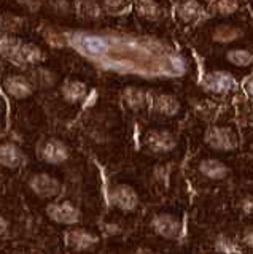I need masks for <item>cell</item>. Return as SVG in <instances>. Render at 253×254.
<instances>
[{"mask_svg": "<svg viewBox=\"0 0 253 254\" xmlns=\"http://www.w3.org/2000/svg\"><path fill=\"white\" fill-rule=\"evenodd\" d=\"M102 3L110 11H121L124 6H128L129 0H102Z\"/></svg>", "mask_w": 253, "mask_h": 254, "instance_id": "f546056e", "label": "cell"}, {"mask_svg": "<svg viewBox=\"0 0 253 254\" xmlns=\"http://www.w3.org/2000/svg\"><path fill=\"white\" fill-rule=\"evenodd\" d=\"M142 146L153 156H168L177 149L178 137L164 127H153L142 135Z\"/></svg>", "mask_w": 253, "mask_h": 254, "instance_id": "5b68a950", "label": "cell"}, {"mask_svg": "<svg viewBox=\"0 0 253 254\" xmlns=\"http://www.w3.org/2000/svg\"><path fill=\"white\" fill-rule=\"evenodd\" d=\"M80 14L86 19H97L100 16V6L96 0H82Z\"/></svg>", "mask_w": 253, "mask_h": 254, "instance_id": "83f0119b", "label": "cell"}, {"mask_svg": "<svg viewBox=\"0 0 253 254\" xmlns=\"http://www.w3.org/2000/svg\"><path fill=\"white\" fill-rule=\"evenodd\" d=\"M237 238H239L242 250H247V251L253 253V224L245 226L239 232V235H237Z\"/></svg>", "mask_w": 253, "mask_h": 254, "instance_id": "f1b7e54d", "label": "cell"}, {"mask_svg": "<svg viewBox=\"0 0 253 254\" xmlns=\"http://www.w3.org/2000/svg\"><path fill=\"white\" fill-rule=\"evenodd\" d=\"M252 2H253V0H252Z\"/></svg>", "mask_w": 253, "mask_h": 254, "instance_id": "e575fe53", "label": "cell"}, {"mask_svg": "<svg viewBox=\"0 0 253 254\" xmlns=\"http://www.w3.org/2000/svg\"><path fill=\"white\" fill-rule=\"evenodd\" d=\"M205 146L215 153H234L241 140L236 129L228 124H212L204 133Z\"/></svg>", "mask_w": 253, "mask_h": 254, "instance_id": "277c9868", "label": "cell"}, {"mask_svg": "<svg viewBox=\"0 0 253 254\" xmlns=\"http://www.w3.org/2000/svg\"><path fill=\"white\" fill-rule=\"evenodd\" d=\"M136 10L144 19L148 21H160L164 14V10L158 0H137Z\"/></svg>", "mask_w": 253, "mask_h": 254, "instance_id": "44dd1931", "label": "cell"}, {"mask_svg": "<svg viewBox=\"0 0 253 254\" xmlns=\"http://www.w3.org/2000/svg\"><path fill=\"white\" fill-rule=\"evenodd\" d=\"M150 99H152V92L139 86H128L123 91L124 105L132 111H144L150 108Z\"/></svg>", "mask_w": 253, "mask_h": 254, "instance_id": "9a60e30c", "label": "cell"}, {"mask_svg": "<svg viewBox=\"0 0 253 254\" xmlns=\"http://www.w3.org/2000/svg\"><path fill=\"white\" fill-rule=\"evenodd\" d=\"M80 45L83 48V51L89 56H94V58H97V56H104L107 54L108 51V42L100 35H92V34H88V35H83L80 38Z\"/></svg>", "mask_w": 253, "mask_h": 254, "instance_id": "ffe728a7", "label": "cell"}, {"mask_svg": "<svg viewBox=\"0 0 253 254\" xmlns=\"http://www.w3.org/2000/svg\"><path fill=\"white\" fill-rule=\"evenodd\" d=\"M37 156L48 165H62L70 159V148L61 138L48 137L38 143Z\"/></svg>", "mask_w": 253, "mask_h": 254, "instance_id": "30bf717a", "label": "cell"}, {"mask_svg": "<svg viewBox=\"0 0 253 254\" xmlns=\"http://www.w3.org/2000/svg\"><path fill=\"white\" fill-rule=\"evenodd\" d=\"M237 79L236 76L228 70H210L207 73H204L201 79V87L212 95H223L231 94L237 89Z\"/></svg>", "mask_w": 253, "mask_h": 254, "instance_id": "9c48e42d", "label": "cell"}, {"mask_svg": "<svg viewBox=\"0 0 253 254\" xmlns=\"http://www.w3.org/2000/svg\"><path fill=\"white\" fill-rule=\"evenodd\" d=\"M107 200L113 210L124 214L136 213L140 208V194L131 183L118 181L110 185Z\"/></svg>", "mask_w": 253, "mask_h": 254, "instance_id": "7a4b0ae2", "label": "cell"}, {"mask_svg": "<svg viewBox=\"0 0 253 254\" xmlns=\"http://www.w3.org/2000/svg\"><path fill=\"white\" fill-rule=\"evenodd\" d=\"M43 61V53L42 50L34 43H24L22 42L18 61L19 64H24V65H37L38 62Z\"/></svg>", "mask_w": 253, "mask_h": 254, "instance_id": "7402d4cb", "label": "cell"}, {"mask_svg": "<svg viewBox=\"0 0 253 254\" xmlns=\"http://www.w3.org/2000/svg\"><path fill=\"white\" fill-rule=\"evenodd\" d=\"M244 37V30L234 24H218L212 29V40L220 45H233Z\"/></svg>", "mask_w": 253, "mask_h": 254, "instance_id": "2e32d148", "label": "cell"}, {"mask_svg": "<svg viewBox=\"0 0 253 254\" xmlns=\"http://www.w3.org/2000/svg\"><path fill=\"white\" fill-rule=\"evenodd\" d=\"M21 45H22V42L19 38L13 37V35H2L0 37V54L6 59L18 61Z\"/></svg>", "mask_w": 253, "mask_h": 254, "instance_id": "cb8c5ba5", "label": "cell"}, {"mask_svg": "<svg viewBox=\"0 0 253 254\" xmlns=\"http://www.w3.org/2000/svg\"><path fill=\"white\" fill-rule=\"evenodd\" d=\"M150 230L166 242H180L185 237V218L177 210H160L148 221Z\"/></svg>", "mask_w": 253, "mask_h": 254, "instance_id": "6da1fadb", "label": "cell"}, {"mask_svg": "<svg viewBox=\"0 0 253 254\" xmlns=\"http://www.w3.org/2000/svg\"><path fill=\"white\" fill-rule=\"evenodd\" d=\"M196 173L202 181L209 183V185H218V183H225L231 177V167L223 159L215 156H204L196 162Z\"/></svg>", "mask_w": 253, "mask_h": 254, "instance_id": "52a82bcc", "label": "cell"}, {"mask_svg": "<svg viewBox=\"0 0 253 254\" xmlns=\"http://www.w3.org/2000/svg\"><path fill=\"white\" fill-rule=\"evenodd\" d=\"M225 59L233 67L249 68L253 65V51L249 48H229L225 53Z\"/></svg>", "mask_w": 253, "mask_h": 254, "instance_id": "d6986e66", "label": "cell"}, {"mask_svg": "<svg viewBox=\"0 0 253 254\" xmlns=\"http://www.w3.org/2000/svg\"><path fill=\"white\" fill-rule=\"evenodd\" d=\"M150 110H152L156 116L170 119V118H175L180 115L181 102L178 100L177 95H173V94L158 92V94H152V99H150Z\"/></svg>", "mask_w": 253, "mask_h": 254, "instance_id": "8fae6325", "label": "cell"}, {"mask_svg": "<svg viewBox=\"0 0 253 254\" xmlns=\"http://www.w3.org/2000/svg\"><path fill=\"white\" fill-rule=\"evenodd\" d=\"M3 91L14 100L29 99L34 94V84L30 79L21 75H10L3 79Z\"/></svg>", "mask_w": 253, "mask_h": 254, "instance_id": "5bb4252c", "label": "cell"}, {"mask_svg": "<svg viewBox=\"0 0 253 254\" xmlns=\"http://www.w3.org/2000/svg\"><path fill=\"white\" fill-rule=\"evenodd\" d=\"M27 188L40 200H56L64 192V183L56 175L48 172H35L27 178Z\"/></svg>", "mask_w": 253, "mask_h": 254, "instance_id": "8992f818", "label": "cell"}, {"mask_svg": "<svg viewBox=\"0 0 253 254\" xmlns=\"http://www.w3.org/2000/svg\"><path fill=\"white\" fill-rule=\"evenodd\" d=\"M239 0H210L209 3V10L213 14L221 16V18H228V16L236 14L239 11Z\"/></svg>", "mask_w": 253, "mask_h": 254, "instance_id": "603a6c76", "label": "cell"}, {"mask_svg": "<svg viewBox=\"0 0 253 254\" xmlns=\"http://www.w3.org/2000/svg\"><path fill=\"white\" fill-rule=\"evenodd\" d=\"M153 181L160 188H168L170 178V165L169 164H158L152 172Z\"/></svg>", "mask_w": 253, "mask_h": 254, "instance_id": "4316f807", "label": "cell"}, {"mask_svg": "<svg viewBox=\"0 0 253 254\" xmlns=\"http://www.w3.org/2000/svg\"><path fill=\"white\" fill-rule=\"evenodd\" d=\"M46 218L51 222L62 227H74L82 224L83 221V210L75 202L69 198H56V200L48 202L45 208Z\"/></svg>", "mask_w": 253, "mask_h": 254, "instance_id": "3957f363", "label": "cell"}, {"mask_svg": "<svg viewBox=\"0 0 253 254\" xmlns=\"http://www.w3.org/2000/svg\"><path fill=\"white\" fill-rule=\"evenodd\" d=\"M175 16L183 24H196L205 19L207 10L199 0H178L175 5Z\"/></svg>", "mask_w": 253, "mask_h": 254, "instance_id": "7c38bea8", "label": "cell"}, {"mask_svg": "<svg viewBox=\"0 0 253 254\" xmlns=\"http://www.w3.org/2000/svg\"><path fill=\"white\" fill-rule=\"evenodd\" d=\"M88 92H89L88 86H86L83 81H80V79H67L61 87L62 97H64L66 102L72 103V105H75V103H82L86 99Z\"/></svg>", "mask_w": 253, "mask_h": 254, "instance_id": "e0dca14e", "label": "cell"}, {"mask_svg": "<svg viewBox=\"0 0 253 254\" xmlns=\"http://www.w3.org/2000/svg\"><path fill=\"white\" fill-rule=\"evenodd\" d=\"M131 254H156V253L150 246H137V248H134L131 251Z\"/></svg>", "mask_w": 253, "mask_h": 254, "instance_id": "d6a6232c", "label": "cell"}, {"mask_svg": "<svg viewBox=\"0 0 253 254\" xmlns=\"http://www.w3.org/2000/svg\"><path fill=\"white\" fill-rule=\"evenodd\" d=\"M236 208L242 216L253 218V190H244L236 198Z\"/></svg>", "mask_w": 253, "mask_h": 254, "instance_id": "d4e9b609", "label": "cell"}, {"mask_svg": "<svg viewBox=\"0 0 253 254\" xmlns=\"http://www.w3.org/2000/svg\"><path fill=\"white\" fill-rule=\"evenodd\" d=\"M100 237L94 229L84 226L69 227L64 234V243L69 251L72 253H88L99 245Z\"/></svg>", "mask_w": 253, "mask_h": 254, "instance_id": "ba28073f", "label": "cell"}, {"mask_svg": "<svg viewBox=\"0 0 253 254\" xmlns=\"http://www.w3.org/2000/svg\"><path fill=\"white\" fill-rule=\"evenodd\" d=\"M244 91H245V94L249 95V97L253 99V75H252L250 78L245 79V83H244Z\"/></svg>", "mask_w": 253, "mask_h": 254, "instance_id": "1f68e13d", "label": "cell"}, {"mask_svg": "<svg viewBox=\"0 0 253 254\" xmlns=\"http://www.w3.org/2000/svg\"><path fill=\"white\" fill-rule=\"evenodd\" d=\"M212 248L217 254H242L244 250L239 243V238L229 234H217L212 240Z\"/></svg>", "mask_w": 253, "mask_h": 254, "instance_id": "ac0fdd59", "label": "cell"}, {"mask_svg": "<svg viewBox=\"0 0 253 254\" xmlns=\"http://www.w3.org/2000/svg\"><path fill=\"white\" fill-rule=\"evenodd\" d=\"M8 232H10V219L3 213H0V238L6 237Z\"/></svg>", "mask_w": 253, "mask_h": 254, "instance_id": "4dcf8cb0", "label": "cell"}, {"mask_svg": "<svg viewBox=\"0 0 253 254\" xmlns=\"http://www.w3.org/2000/svg\"><path fill=\"white\" fill-rule=\"evenodd\" d=\"M26 162V154L13 141H0V167L6 170H19Z\"/></svg>", "mask_w": 253, "mask_h": 254, "instance_id": "4fadbf2b", "label": "cell"}, {"mask_svg": "<svg viewBox=\"0 0 253 254\" xmlns=\"http://www.w3.org/2000/svg\"><path fill=\"white\" fill-rule=\"evenodd\" d=\"M54 83H56V76L51 70L48 68H37L34 70V79H32V84H37L43 87V89H48L51 87Z\"/></svg>", "mask_w": 253, "mask_h": 254, "instance_id": "484cf974", "label": "cell"}, {"mask_svg": "<svg viewBox=\"0 0 253 254\" xmlns=\"http://www.w3.org/2000/svg\"><path fill=\"white\" fill-rule=\"evenodd\" d=\"M3 111H5V102L2 100V97H0V116L3 115Z\"/></svg>", "mask_w": 253, "mask_h": 254, "instance_id": "836d02e7", "label": "cell"}]
</instances>
